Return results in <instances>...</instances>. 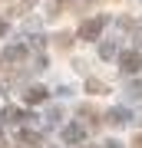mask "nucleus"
Wrapping results in <instances>:
<instances>
[{"instance_id":"f257e3e1","label":"nucleus","mask_w":142,"mask_h":148,"mask_svg":"<svg viewBox=\"0 0 142 148\" xmlns=\"http://www.w3.org/2000/svg\"><path fill=\"white\" fill-rule=\"evenodd\" d=\"M103 27H106V16H93V20H86L83 27H79V40H96L103 33Z\"/></svg>"},{"instance_id":"f03ea898","label":"nucleus","mask_w":142,"mask_h":148,"mask_svg":"<svg viewBox=\"0 0 142 148\" xmlns=\"http://www.w3.org/2000/svg\"><path fill=\"white\" fill-rule=\"evenodd\" d=\"M119 66H122V73H126V76H136L139 69H142V56H139V49H132V53H122Z\"/></svg>"},{"instance_id":"9b49d317","label":"nucleus","mask_w":142,"mask_h":148,"mask_svg":"<svg viewBox=\"0 0 142 148\" xmlns=\"http://www.w3.org/2000/svg\"><path fill=\"white\" fill-rule=\"evenodd\" d=\"M106 148H122V145L119 142H106Z\"/></svg>"},{"instance_id":"423d86ee","label":"nucleus","mask_w":142,"mask_h":148,"mask_svg":"<svg viewBox=\"0 0 142 148\" xmlns=\"http://www.w3.org/2000/svg\"><path fill=\"white\" fill-rule=\"evenodd\" d=\"M17 142H20V145H30V148H40L43 138H40L37 132H20V135H17Z\"/></svg>"},{"instance_id":"1a4fd4ad","label":"nucleus","mask_w":142,"mask_h":148,"mask_svg":"<svg viewBox=\"0 0 142 148\" xmlns=\"http://www.w3.org/2000/svg\"><path fill=\"white\" fill-rule=\"evenodd\" d=\"M99 56L103 59H112V56H116V43H103V46H99Z\"/></svg>"},{"instance_id":"20e7f679","label":"nucleus","mask_w":142,"mask_h":148,"mask_svg":"<svg viewBox=\"0 0 142 148\" xmlns=\"http://www.w3.org/2000/svg\"><path fill=\"white\" fill-rule=\"evenodd\" d=\"M83 138H86V128L83 125H66L63 128V142L66 145H76V142H83Z\"/></svg>"},{"instance_id":"ddd939ff","label":"nucleus","mask_w":142,"mask_h":148,"mask_svg":"<svg viewBox=\"0 0 142 148\" xmlns=\"http://www.w3.org/2000/svg\"><path fill=\"white\" fill-rule=\"evenodd\" d=\"M136 148H142V135H139V138H136Z\"/></svg>"},{"instance_id":"39448f33","label":"nucleus","mask_w":142,"mask_h":148,"mask_svg":"<svg viewBox=\"0 0 142 148\" xmlns=\"http://www.w3.org/2000/svg\"><path fill=\"white\" fill-rule=\"evenodd\" d=\"M106 122L109 125H126L129 122V109H109L106 112Z\"/></svg>"},{"instance_id":"9d476101","label":"nucleus","mask_w":142,"mask_h":148,"mask_svg":"<svg viewBox=\"0 0 142 148\" xmlns=\"http://www.w3.org/2000/svg\"><path fill=\"white\" fill-rule=\"evenodd\" d=\"M86 89H89V92H106V86H103L99 79H89V82H86Z\"/></svg>"},{"instance_id":"0eeeda50","label":"nucleus","mask_w":142,"mask_h":148,"mask_svg":"<svg viewBox=\"0 0 142 148\" xmlns=\"http://www.w3.org/2000/svg\"><path fill=\"white\" fill-rule=\"evenodd\" d=\"M30 106H37V102H43L46 99V89H40V86H33V89H26V95H23Z\"/></svg>"},{"instance_id":"f8f14e48","label":"nucleus","mask_w":142,"mask_h":148,"mask_svg":"<svg viewBox=\"0 0 142 148\" xmlns=\"http://www.w3.org/2000/svg\"><path fill=\"white\" fill-rule=\"evenodd\" d=\"M0 33H7V23H3V20H0Z\"/></svg>"},{"instance_id":"7ed1b4c3","label":"nucleus","mask_w":142,"mask_h":148,"mask_svg":"<svg viewBox=\"0 0 142 148\" xmlns=\"http://www.w3.org/2000/svg\"><path fill=\"white\" fill-rule=\"evenodd\" d=\"M23 56H26V46H23V43H17V46H7V49H3L0 63H3V66H10V63H17V59H23Z\"/></svg>"},{"instance_id":"4468645a","label":"nucleus","mask_w":142,"mask_h":148,"mask_svg":"<svg viewBox=\"0 0 142 148\" xmlns=\"http://www.w3.org/2000/svg\"><path fill=\"white\" fill-rule=\"evenodd\" d=\"M0 92H3V86H0Z\"/></svg>"},{"instance_id":"6e6552de","label":"nucleus","mask_w":142,"mask_h":148,"mask_svg":"<svg viewBox=\"0 0 142 148\" xmlns=\"http://www.w3.org/2000/svg\"><path fill=\"white\" fill-rule=\"evenodd\" d=\"M17 119H23V112L13 109V106H7V109H3V122H17Z\"/></svg>"}]
</instances>
